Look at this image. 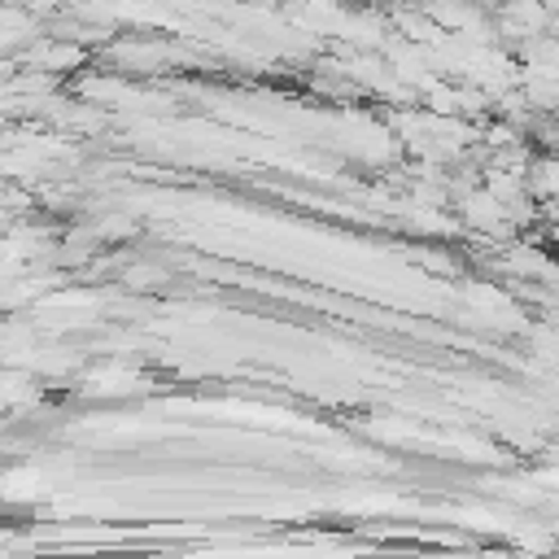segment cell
Listing matches in <instances>:
<instances>
[{
	"instance_id": "6da1fadb",
	"label": "cell",
	"mask_w": 559,
	"mask_h": 559,
	"mask_svg": "<svg viewBox=\"0 0 559 559\" xmlns=\"http://www.w3.org/2000/svg\"><path fill=\"white\" fill-rule=\"evenodd\" d=\"M537 175H533V192H542V197H559V162L555 157H542L537 166H533Z\"/></svg>"
}]
</instances>
